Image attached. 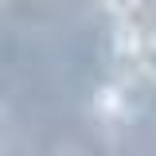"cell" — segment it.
Segmentation results:
<instances>
[{
  "label": "cell",
  "instance_id": "1",
  "mask_svg": "<svg viewBox=\"0 0 156 156\" xmlns=\"http://www.w3.org/2000/svg\"><path fill=\"white\" fill-rule=\"evenodd\" d=\"M140 43H144V35L136 31L133 23H121V27L113 31V55H117V58H136Z\"/></svg>",
  "mask_w": 156,
  "mask_h": 156
},
{
  "label": "cell",
  "instance_id": "2",
  "mask_svg": "<svg viewBox=\"0 0 156 156\" xmlns=\"http://www.w3.org/2000/svg\"><path fill=\"white\" fill-rule=\"evenodd\" d=\"M94 109H98L101 117H117L121 109H125V101H121V90H117V86H101V90L94 94Z\"/></svg>",
  "mask_w": 156,
  "mask_h": 156
},
{
  "label": "cell",
  "instance_id": "3",
  "mask_svg": "<svg viewBox=\"0 0 156 156\" xmlns=\"http://www.w3.org/2000/svg\"><path fill=\"white\" fill-rule=\"evenodd\" d=\"M136 70L148 78V82H156V35H144L140 51H136Z\"/></svg>",
  "mask_w": 156,
  "mask_h": 156
},
{
  "label": "cell",
  "instance_id": "4",
  "mask_svg": "<svg viewBox=\"0 0 156 156\" xmlns=\"http://www.w3.org/2000/svg\"><path fill=\"white\" fill-rule=\"evenodd\" d=\"M136 4H140V0H105V8H109V12H117V16H129Z\"/></svg>",
  "mask_w": 156,
  "mask_h": 156
}]
</instances>
